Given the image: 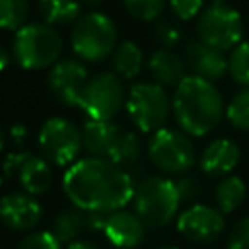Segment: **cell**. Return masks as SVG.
I'll return each instance as SVG.
<instances>
[{"instance_id": "1", "label": "cell", "mask_w": 249, "mask_h": 249, "mask_svg": "<svg viewBox=\"0 0 249 249\" xmlns=\"http://www.w3.org/2000/svg\"><path fill=\"white\" fill-rule=\"evenodd\" d=\"M68 200L86 212H115L124 208L136 183L132 175L107 158H84L74 161L62 179Z\"/></svg>"}, {"instance_id": "13", "label": "cell", "mask_w": 249, "mask_h": 249, "mask_svg": "<svg viewBox=\"0 0 249 249\" xmlns=\"http://www.w3.org/2000/svg\"><path fill=\"white\" fill-rule=\"evenodd\" d=\"M88 80L89 78H88L86 66L74 58L58 60L54 66H51L49 78H47L49 88L54 93V97L68 107L78 105L82 89L88 84Z\"/></svg>"}, {"instance_id": "38", "label": "cell", "mask_w": 249, "mask_h": 249, "mask_svg": "<svg viewBox=\"0 0 249 249\" xmlns=\"http://www.w3.org/2000/svg\"><path fill=\"white\" fill-rule=\"evenodd\" d=\"M84 2H86L88 6H97V4H101L103 0H84Z\"/></svg>"}, {"instance_id": "35", "label": "cell", "mask_w": 249, "mask_h": 249, "mask_svg": "<svg viewBox=\"0 0 249 249\" xmlns=\"http://www.w3.org/2000/svg\"><path fill=\"white\" fill-rule=\"evenodd\" d=\"M10 134H12V140H14L16 144H23V140H25V136H27V128H25V124H21V123H14L12 128H10Z\"/></svg>"}, {"instance_id": "34", "label": "cell", "mask_w": 249, "mask_h": 249, "mask_svg": "<svg viewBox=\"0 0 249 249\" xmlns=\"http://www.w3.org/2000/svg\"><path fill=\"white\" fill-rule=\"evenodd\" d=\"M109 212H88L86 214V228L91 231H105Z\"/></svg>"}, {"instance_id": "16", "label": "cell", "mask_w": 249, "mask_h": 249, "mask_svg": "<svg viewBox=\"0 0 249 249\" xmlns=\"http://www.w3.org/2000/svg\"><path fill=\"white\" fill-rule=\"evenodd\" d=\"M185 62H187V68H191L195 76H200L210 82L220 80L228 70V60L222 54V51H218L202 41L187 43Z\"/></svg>"}, {"instance_id": "4", "label": "cell", "mask_w": 249, "mask_h": 249, "mask_svg": "<svg viewBox=\"0 0 249 249\" xmlns=\"http://www.w3.org/2000/svg\"><path fill=\"white\" fill-rule=\"evenodd\" d=\"M62 37L49 23H25L14 37V58L25 70H43L58 62Z\"/></svg>"}, {"instance_id": "18", "label": "cell", "mask_w": 249, "mask_h": 249, "mask_svg": "<svg viewBox=\"0 0 249 249\" xmlns=\"http://www.w3.org/2000/svg\"><path fill=\"white\" fill-rule=\"evenodd\" d=\"M148 68L160 86H179L187 78V62L171 49H158L148 60Z\"/></svg>"}, {"instance_id": "17", "label": "cell", "mask_w": 249, "mask_h": 249, "mask_svg": "<svg viewBox=\"0 0 249 249\" xmlns=\"http://www.w3.org/2000/svg\"><path fill=\"white\" fill-rule=\"evenodd\" d=\"M241 158L239 146L230 138H216L200 154V169L210 177H226L230 175Z\"/></svg>"}, {"instance_id": "12", "label": "cell", "mask_w": 249, "mask_h": 249, "mask_svg": "<svg viewBox=\"0 0 249 249\" xmlns=\"http://www.w3.org/2000/svg\"><path fill=\"white\" fill-rule=\"evenodd\" d=\"M226 228L224 214L206 204H193L177 218V230L183 237L195 243H208L222 235Z\"/></svg>"}, {"instance_id": "41", "label": "cell", "mask_w": 249, "mask_h": 249, "mask_svg": "<svg viewBox=\"0 0 249 249\" xmlns=\"http://www.w3.org/2000/svg\"><path fill=\"white\" fill-rule=\"evenodd\" d=\"M158 249H179V247H173V245H163V247H158Z\"/></svg>"}, {"instance_id": "33", "label": "cell", "mask_w": 249, "mask_h": 249, "mask_svg": "<svg viewBox=\"0 0 249 249\" xmlns=\"http://www.w3.org/2000/svg\"><path fill=\"white\" fill-rule=\"evenodd\" d=\"M175 185H177V191H179L181 200H193V198H196L200 195V183L193 175H185V173L179 175V179L175 181Z\"/></svg>"}, {"instance_id": "3", "label": "cell", "mask_w": 249, "mask_h": 249, "mask_svg": "<svg viewBox=\"0 0 249 249\" xmlns=\"http://www.w3.org/2000/svg\"><path fill=\"white\" fill-rule=\"evenodd\" d=\"M132 204L134 212L146 226L163 228L177 216L181 196L173 179L163 175H150L136 183Z\"/></svg>"}, {"instance_id": "23", "label": "cell", "mask_w": 249, "mask_h": 249, "mask_svg": "<svg viewBox=\"0 0 249 249\" xmlns=\"http://www.w3.org/2000/svg\"><path fill=\"white\" fill-rule=\"evenodd\" d=\"M245 181L237 175H226L222 177V181L216 185V204L218 210L222 214H230L233 210H237L241 206V202L245 200Z\"/></svg>"}, {"instance_id": "24", "label": "cell", "mask_w": 249, "mask_h": 249, "mask_svg": "<svg viewBox=\"0 0 249 249\" xmlns=\"http://www.w3.org/2000/svg\"><path fill=\"white\" fill-rule=\"evenodd\" d=\"M84 228H86V216L80 212V208H68L56 214L51 231L56 235L60 243H72L78 239Z\"/></svg>"}, {"instance_id": "2", "label": "cell", "mask_w": 249, "mask_h": 249, "mask_svg": "<svg viewBox=\"0 0 249 249\" xmlns=\"http://www.w3.org/2000/svg\"><path fill=\"white\" fill-rule=\"evenodd\" d=\"M173 115L183 132L206 136L224 117V99L214 82L189 74L173 93Z\"/></svg>"}, {"instance_id": "37", "label": "cell", "mask_w": 249, "mask_h": 249, "mask_svg": "<svg viewBox=\"0 0 249 249\" xmlns=\"http://www.w3.org/2000/svg\"><path fill=\"white\" fill-rule=\"evenodd\" d=\"M10 64V53L0 45V72Z\"/></svg>"}, {"instance_id": "10", "label": "cell", "mask_w": 249, "mask_h": 249, "mask_svg": "<svg viewBox=\"0 0 249 249\" xmlns=\"http://www.w3.org/2000/svg\"><path fill=\"white\" fill-rule=\"evenodd\" d=\"M82 148V130H78V126L68 119L51 117L43 123L39 130V150L53 165L64 167L74 163Z\"/></svg>"}, {"instance_id": "31", "label": "cell", "mask_w": 249, "mask_h": 249, "mask_svg": "<svg viewBox=\"0 0 249 249\" xmlns=\"http://www.w3.org/2000/svg\"><path fill=\"white\" fill-rule=\"evenodd\" d=\"M228 249H249V216L233 224L228 235Z\"/></svg>"}, {"instance_id": "27", "label": "cell", "mask_w": 249, "mask_h": 249, "mask_svg": "<svg viewBox=\"0 0 249 249\" xmlns=\"http://www.w3.org/2000/svg\"><path fill=\"white\" fill-rule=\"evenodd\" d=\"M226 117L233 128L249 132V88H243L231 97L226 107Z\"/></svg>"}, {"instance_id": "15", "label": "cell", "mask_w": 249, "mask_h": 249, "mask_svg": "<svg viewBox=\"0 0 249 249\" xmlns=\"http://www.w3.org/2000/svg\"><path fill=\"white\" fill-rule=\"evenodd\" d=\"M144 222L136 212H128L124 208L109 212L107 226H105V237L111 245L117 249H134L144 239Z\"/></svg>"}, {"instance_id": "26", "label": "cell", "mask_w": 249, "mask_h": 249, "mask_svg": "<svg viewBox=\"0 0 249 249\" xmlns=\"http://www.w3.org/2000/svg\"><path fill=\"white\" fill-rule=\"evenodd\" d=\"M228 72L233 82L249 88V41H241L228 56Z\"/></svg>"}, {"instance_id": "22", "label": "cell", "mask_w": 249, "mask_h": 249, "mask_svg": "<svg viewBox=\"0 0 249 249\" xmlns=\"http://www.w3.org/2000/svg\"><path fill=\"white\" fill-rule=\"evenodd\" d=\"M82 8L78 0H39V14L49 25L76 23Z\"/></svg>"}, {"instance_id": "9", "label": "cell", "mask_w": 249, "mask_h": 249, "mask_svg": "<svg viewBox=\"0 0 249 249\" xmlns=\"http://www.w3.org/2000/svg\"><path fill=\"white\" fill-rule=\"evenodd\" d=\"M196 37L198 41L222 53L228 49H233L241 43V37H243L241 16L226 4L208 6L206 10L200 12L196 19Z\"/></svg>"}, {"instance_id": "20", "label": "cell", "mask_w": 249, "mask_h": 249, "mask_svg": "<svg viewBox=\"0 0 249 249\" xmlns=\"http://www.w3.org/2000/svg\"><path fill=\"white\" fill-rule=\"evenodd\" d=\"M111 60H113V68L115 72L124 78V80H132L140 74L142 70V64H144V54H142V49L134 43V41H121L113 54H111Z\"/></svg>"}, {"instance_id": "8", "label": "cell", "mask_w": 249, "mask_h": 249, "mask_svg": "<svg viewBox=\"0 0 249 249\" xmlns=\"http://www.w3.org/2000/svg\"><path fill=\"white\" fill-rule=\"evenodd\" d=\"M123 105H126L124 84L117 72H101L89 78L78 101V107L97 121H113Z\"/></svg>"}, {"instance_id": "5", "label": "cell", "mask_w": 249, "mask_h": 249, "mask_svg": "<svg viewBox=\"0 0 249 249\" xmlns=\"http://www.w3.org/2000/svg\"><path fill=\"white\" fill-rule=\"evenodd\" d=\"M70 45L78 58L101 62L113 54L117 47V27L109 16L101 12H89L74 23Z\"/></svg>"}, {"instance_id": "25", "label": "cell", "mask_w": 249, "mask_h": 249, "mask_svg": "<svg viewBox=\"0 0 249 249\" xmlns=\"http://www.w3.org/2000/svg\"><path fill=\"white\" fill-rule=\"evenodd\" d=\"M29 16V0H0V29L18 31Z\"/></svg>"}, {"instance_id": "6", "label": "cell", "mask_w": 249, "mask_h": 249, "mask_svg": "<svg viewBox=\"0 0 249 249\" xmlns=\"http://www.w3.org/2000/svg\"><path fill=\"white\" fill-rule=\"evenodd\" d=\"M173 101L158 82L134 84L126 95V113L142 132H158L169 119Z\"/></svg>"}, {"instance_id": "28", "label": "cell", "mask_w": 249, "mask_h": 249, "mask_svg": "<svg viewBox=\"0 0 249 249\" xmlns=\"http://www.w3.org/2000/svg\"><path fill=\"white\" fill-rule=\"evenodd\" d=\"M126 12L142 21H154L165 8V0H123Z\"/></svg>"}, {"instance_id": "14", "label": "cell", "mask_w": 249, "mask_h": 249, "mask_svg": "<svg viewBox=\"0 0 249 249\" xmlns=\"http://www.w3.org/2000/svg\"><path fill=\"white\" fill-rule=\"evenodd\" d=\"M43 216V208L33 195L8 193L0 198V220L14 231L33 230Z\"/></svg>"}, {"instance_id": "39", "label": "cell", "mask_w": 249, "mask_h": 249, "mask_svg": "<svg viewBox=\"0 0 249 249\" xmlns=\"http://www.w3.org/2000/svg\"><path fill=\"white\" fill-rule=\"evenodd\" d=\"M210 6H218V4H226V0H208Z\"/></svg>"}, {"instance_id": "30", "label": "cell", "mask_w": 249, "mask_h": 249, "mask_svg": "<svg viewBox=\"0 0 249 249\" xmlns=\"http://www.w3.org/2000/svg\"><path fill=\"white\" fill-rule=\"evenodd\" d=\"M154 33H156V39L163 45V49H171L181 41V29L175 23L167 21V19L158 21Z\"/></svg>"}, {"instance_id": "40", "label": "cell", "mask_w": 249, "mask_h": 249, "mask_svg": "<svg viewBox=\"0 0 249 249\" xmlns=\"http://www.w3.org/2000/svg\"><path fill=\"white\" fill-rule=\"evenodd\" d=\"M2 148H4V134H2V130H0V152H2Z\"/></svg>"}, {"instance_id": "11", "label": "cell", "mask_w": 249, "mask_h": 249, "mask_svg": "<svg viewBox=\"0 0 249 249\" xmlns=\"http://www.w3.org/2000/svg\"><path fill=\"white\" fill-rule=\"evenodd\" d=\"M4 175L18 183L23 193L39 196L49 191L53 183V173L49 161L43 156H35L31 152H14L4 160Z\"/></svg>"}, {"instance_id": "32", "label": "cell", "mask_w": 249, "mask_h": 249, "mask_svg": "<svg viewBox=\"0 0 249 249\" xmlns=\"http://www.w3.org/2000/svg\"><path fill=\"white\" fill-rule=\"evenodd\" d=\"M202 4L204 0H169L171 12L183 21H189L195 16H198L202 10Z\"/></svg>"}, {"instance_id": "21", "label": "cell", "mask_w": 249, "mask_h": 249, "mask_svg": "<svg viewBox=\"0 0 249 249\" xmlns=\"http://www.w3.org/2000/svg\"><path fill=\"white\" fill-rule=\"evenodd\" d=\"M140 152H142V146H140L138 136L130 130L121 128L113 146H111V150H109V154H107V160L117 163L123 169H128L140 160Z\"/></svg>"}, {"instance_id": "19", "label": "cell", "mask_w": 249, "mask_h": 249, "mask_svg": "<svg viewBox=\"0 0 249 249\" xmlns=\"http://www.w3.org/2000/svg\"><path fill=\"white\" fill-rule=\"evenodd\" d=\"M119 126L113 121H97L89 119L82 128V144L86 152L93 158H107L117 134Z\"/></svg>"}, {"instance_id": "29", "label": "cell", "mask_w": 249, "mask_h": 249, "mask_svg": "<svg viewBox=\"0 0 249 249\" xmlns=\"http://www.w3.org/2000/svg\"><path fill=\"white\" fill-rule=\"evenodd\" d=\"M16 249H62V243L53 231H33L23 235Z\"/></svg>"}, {"instance_id": "36", "label": "cell", "mask_w": 249, "mask_h": 249, "mask_svg": "<svg viewBox=\"0 0 249 249\" xmlns=\"http://www.w3.org/2000/svg\"><path fill=\"white\" fill-rule=\"evenodd\" d=\"M68 249H99V247H95V245L89 243V241H80V239H76V241L68 243Z\"/></svg>"}, {"instance_id": "7", "label": "cell", "mask_w": 249, "mask_h": 249, "mask_svg": "<svg viewBox=\"0 0 249 249\" xmlns=\"http://www.w3.org/2000/svg\"><path fill=\"white\" fill-rule=\"evenodd\" d=\"M148 158L156 169L167 175H183L196 161V150L187 132L160 128L148 142Z\"/></svg>"}]
</instances>
